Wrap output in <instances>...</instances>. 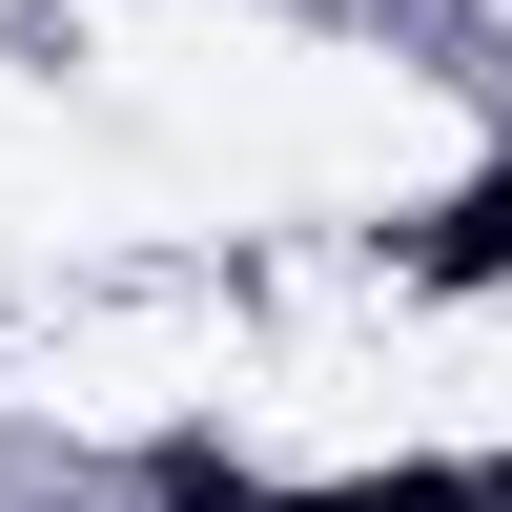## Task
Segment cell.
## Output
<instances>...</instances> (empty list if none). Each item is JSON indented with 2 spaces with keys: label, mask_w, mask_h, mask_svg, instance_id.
<instances>
[{
  "label": "cell",
  "mask_w": 512,
  "mask_h": 512,
  "mask_svg": "<svg viewBox=\"0 0 512 512\" xmlns=\"http://www.w3.org/2000/svg\"><path fill=\"white\" fill-rule=\"evenodd\" d=\"M308 512H512V472H390V492H308Z\"/></svg>",
  "instance_id": "2"
},
{
  "label": "cell",
  "mask_w": 512,
  "mask_h": 512,
  "mask_svg": "<svg viewBox=\"0 0 512 512\" xmlns=\"http://www.w3.org/2000/svg\"><path fill=\"white\" fill-rule=\"evenodd\" d=\"M410 267H431V287H492V267H512V164H492V185H451V226L410 246Z\"/></svg>",
  "instance_id": "1"
}]
</instances>
